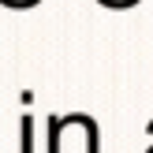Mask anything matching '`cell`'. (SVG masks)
Listing matches in <instances>:
<instances>
[{
    "instance_id": "obj_1",
    "label": "cell",
    "mask_w": 153,
    "mask_h": 153,
    "mask_svg": "<svg viewBox=\"0 0 153 153\" xmlns=\"http://www.w3.org/2000/svg\"><path fill=\"white\" fill-rule=\"evenodd\" d=\"M30 131H34V123H30V116H22V153H30Z\"/></svg>"
}]
</instances>
